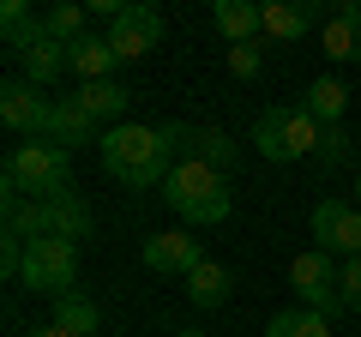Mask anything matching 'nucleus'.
<instances>
[{
  "label": "nucleus",
  "instance_id": "1",
  "mask_svg": "<svg viewBox=\"0 0 361 337\" xmlns=\"http://www.w3.org/2000/svg\"><path fill=\"white\" fill-rule=\"evenodd\" d=\"M97 157H103L109 181L121 187H163L169 168L180 163L175 145H169V127H145V121H127V127H109L103 139H97Z\"/></svg>",
  "mask_w": 361,
  "mask_h": 337
},
{
  "label": "nucleus",
  "instance_id": "2",
  "mask_svg": "<svg viewBox=\"0 0 361 337\" xmlns=\"http://www.w3.org/2000/svg\"><path fill=\"white\" fill-rule=\"evenodd\" d=\"M163 205L180 223H193V229H217V223H229L235 193H229V175L223 168L199 163V157H180L169 168V181H163Z\"/></svg>",
  "mask_w": 361,
  "mask_h": 337
},
{
  "label": "nucleus",
  "instance_id": "3",
  "mask_svg": "<svg viewBox=\"0 0 361 337\" xmlns=\"http://www.w3.org/2000/svg\"><path fill=\"white\" fill-rule=\"evenodd\" d=\"M6 193L37 199V205L73 193V151H61V145H49V139L13 145V157H6Z\"/></svg>",
  "mask_w": 361,
  "mask_h": 337
},
{
  "label": "nucleus",
  "instance_id": "4",
  "mask_svg": "<svg viewBox=\"0 0 361 337\" xmlns=\"http://www.w3.org/2000/svg\"><path fill=\"white\" fill-rule=\"evenodd\" d=\"M319 139H325V127L307 109H259V121H253V145L271 163H301V157L319 151Z\"/></svg>",
  "mask_w": 361,
  "mask_h": 337
},
{
  "label": "nucleus",
  "instance_id": "5",
  "mask_svg": "<svg viewBox=\"0 0 361 337\" xmlns=\"http://www.w3.org/2000/svg\"><path fill=\"white\" fill-rule=\"evenodd\" d=\"M18 283L37 289V295L61 301L78 289V247L73 241H54V235H42V241L25 247V271H18Z\"/></svg>",
  "mask_w": 361,
  "mask_h": 337
},
{
  "label": "nucleus",
  "instance_id": "6",
  "mask_svg": "<svg viewBox=\"0 0 361 337\" xmlns=\"http://www.w3.org/2000/svg\"><path fill=\"white\" fill-rule=\"evenodd\" d=\"M337 277H343V265L331 259V253H319V247H307V253H295L289 259V289L301 295V307L313 313H343V289H337Z\"/></svg>",
  "mask_w": 361,
  "mask_h": 337
},
{
  "label": "nucleus",
  "instance_id": "7",
  "mask_svg": "<svg viewBox=\"0 0 361 337\" xmlns=\"http://www.w3.org/2000/svg\"><path fill=\"white\" fill-rule=\"evenodd\" d=\"M313 241L331 259H361V205L349 199H319L313 205Z\"/></svg>",
  "mask_w": 361,
  "mask_h": 337
},
{
  "label": "nucleus",
  "instance_id": "8",
  "mask_svg": "<svg viewBox=\"0 0 361 337\" xmlns=\"http://www.w3.org/2000/svg\"><path fill=\"white\" fill-rule=\"evenodd\" d=\"M49 97L30 85V78H6L0 85V121H6V133H18V139H42L49 133Z\"/></svg>",
  "mask_w": 361,
  "mask_h": 337
},
{
  "label": "nucleus",
  "instance_id": "9",
  "mask_svg": "<svg viewBox=\"0 0 361 337\" xmlns=\"http://www.w3.org/2000/svg\"><path fill=\"white\" fill-rule=\"evenodd\" d=\"M163 30H169V18L157 13V6H145V0H133L127 13L109 25V42H115L121 61H139V54H151L157 42H163Z\"/></svg>",
  "mask_w": 361,
  "mask_h": 337
},
{
  "label": "nucleus",
  "instance_id": "10",
  "mask_svg": "<svg viewBox=\"0 0 361 337\" xmlns=\"http://www.w3.org/2000/svg\"><path fill=\"white\" fill-rule=\"evenodd\" d=\"M145 265H151L157 277H187L205 265V247L193 241V235H180V229H163V235H145Z\"/></svg>",
  "mask_w": 361,
  "mask_h": 337
},
{
  "label": "nucleus",
  "instance_id": "11",
  "mask_svg": "<svg viewBox=\"0 0 361 337\" xmlns=\"http://www.w3.org/2000/svg\"><path fill=\"white\" fill-rule=\"evenodd\" d=\"M169 145H175V157H199V163L223 168V175L235 168V139H229L223 127H193V121H169Z\"/></svg>",
  "mask_w": 361,
  "mask_h": 337
},
{
  "label": "nucleus",
  "instance_id": "12",
  "mask_svg": "<svg viewBox=\"0 0 361 337\" xmlns=\"http://www.w3.org/2000/svg\"><path fill=\"white\" fill-rule=\"evenodd\" d=\"M325 13L331 6H319V0H271L265 6V37L271 42H301L313 25H325Z\"/></svg>",
  "mask_w": 361,
  "mask_h": 337
},
{
  "label": "nucleus",
  "instance_id": "13",
  "mask_svg": "<svg viewBox=\"0 0 361 337\" xmlns=\"http://www.w3.org/2000/svg\"><path fill=\"white\" fill-rule=\"evenodd\" d=\"M18 61H25V78L37 85V91H49V85H61V78L73 73V49H66V42H54L49 30H42V37L30 42Z\"/></svg>",
  "mask_w": 361,
  "mask_h": 337
},
{
  "label": "nucleus",
  "instance_id": "14",
  "mask_svg": "<svg viewBox=\"0 0 361 337\" xmlns=\"http://www.w3.org/2000/svg\"><path fill=\"white\" fill-rule=\"evenodd\" d=\"M78 109L90 115V127H127V109H133V97H127V85H115V78H103V85H78Z\"/></svg>",
  "mask_w": 361,
  "mask_h": 337
},
{
  "label": "nucleus",
  "instance_id": "15",
  "mask_svg": "<svg viewBox=\"0 0 361 337\" xmlns=\"http://www.w3.org/2000/svg\"><path fill=\"white\" fill-rule=\"evenodd\" d=\"M325 54L331 61H361V0H337L325 13Z\"/></svg>",
  "mask_w": 361,
  "mask_h": 337
},
{
  "label": "nucleus",
  "instance_id": "16",
  "mask_svg": "<svg viewBox=\"0 0 361 337\" xmlns=\"http://www.w3.org/2000/svg\"><path fill=\"white\" fill-rule=\"evenodd\" d=\"M211 25L229 37V49H241V42L265 37V6H253V0H217L211 6Z\"/></svg>",
  "mask_w": 361,
  "mask_h": 337
},
{
  "label": "nucleus",
  "instance_id": "17",
  "mask_svg": "<svg viewBox=\"0 0 361 337\" xmlns=\"http://www.w3.org/2000/svg\"><path fill=\"white\" fill-rule=\"evenodd\" d=\"M42 223H49V235L54 241H90V205H85V193H61V199H49V205H42Z\"/></svg>",
  "mask_w": 361,
  "mask_h": 337
},
{
  "label": "nucleus",
  "instance_id": "18",
  "mask_svg": "<svg viewBox=\"0 0 361 337\" xmlns=\"http://www.w3.org/2000/svg\"><path fill=\"white\" fill-rule=\"evenodd\" d=\"M115 66H121V54L109 37H78L73 42V78L78 85H103V78H115Z\"/></svg>",
  "mask_w": 361,
  "mask_h": 337
},
{
  "label": "nucleus",
  "instance_id": "19",
  "mask_svg": "<svg viewBox=\"0 0 361 337\" xmlns=\"http://www.w3.org/2000/svg\"><path fill=\"white\" fill-rule=\"evenodd\" d=\"M90 133H97V127H90V115L78 109V97H54V109H49V133H42V139L61 145V151H73V145H85Z\"/></svg>",
  "mask_w": 361,
  "mask_h": 337
},
{
  "label": "nucleus",
  "instance_id": "20",
  "mask_svg": "<svg viewBox=\"0 0 361 337\" xmlns=\"http://www.w3.org/2000/svg\"><path fill=\"white\" fill-rule=\"evenodd\" d=\"M180 289H187V301H193V307H223V301H229V289H235V277H229V265L205 259Z\"/></svg>",
  "mask_w": 361,
  "mask_h": 337
},
{
  "label": "nucleus",
  "instance_id": "21",
  "mask_svg": "<svg viewBox=\"0 0 361 337\" xmlns=\"http://www.w3.org/2000/svg\"><path fill=\"white\" fill-rule=\"evenodd\" d=\"M301 109H307L319 127H337V121H343V109H349V85H343V78H313Z\"/></svg>",
  "mask_w": 361,
  "mask_h": 337
},
{
  "label": "nucleus",
  "instance_id": "22",
  "mask_svg": "<svg viewBox=\"0 0 361 337\" xmlns=\"http://www.w3.org/2000/svg\"><path fill=\"white\" fill-rule=\"evenodd\" d=\"M0 37H6L13 54H25L30 42L42 37V13H30L25 0H6V6H0Z\"/></svg>",
  "mask_w": 361,
  "mask_h": 337
},
{
  "label": "nucleus",
  "instance_id": "23",
  "mask_svg": "<svg viewBox=\"0 0 361 337\" xmlns=\"http://www.w3.org/2000/svg\"><path fill=\"white\" fill-rule=\"evenodd\" d=\"M265 337H331V319L313 307H277L265 325Z\"/></svg>",
  "mask_w": 361,
  "mask_h": 337
},
{
  "label": "nucleus",
  "instance_id": "24",
  "mask_svg": "<svg viewBox=\"0 0 361 337\" xmlns=\"http://www.w3.org/2000/svg\"><path fill=\"white\" fill-rule=\"evenodd\" d=\"M54 325H61V331H73V337H97V301H90L85 289L61 295V301H54Z\"/></svg>",
  "mask_w": 361,
  "mask_h": 337
},
{
  "label": "nucleus",
  "instance_id": "25",
  "mask_svg": "<svg viewBox=\"0 0 361 337\" xmlns=\"http://www.w3.org/2000/svg\"><path fill=\"white\" fill-rule=\"evenodd\" d=\"M85 13H90V6H73V0H61V6H49V13H42V30H49L54 42H66V49H73L78 37H90V30H85Z\"/></svg>",
  "mask_w": 361,
  "mask_h": 337
},
{
  "label": "nucleus",
  "instance_id": "26",
  "mask_svg": "<svg viewBox=\"0 0 361 337\" xmlns=\"http://www.w3.org/2000/svg\"><path fill=\"white\" fill-rule=\"evenodd\" d=\"M313 157H319V168H343L349 157H355V145H349L343 127H325V139H319V151H313Z\"/></svg>",
  "mask_w": 361,
  "mask_h": 337
},
{
  "label": "nucleus",
  "instance_id": "27",
  "mask_svg": "<svg viewBox=\"0 0 361 337\" xmlns=\"http://www.w3.org/2000/svg\"><path fill=\"white\" fill-rule=\"evenodd\" d=\"M337 289H343V313H361V259H343Z\"/></svg>",
  "mask_w": 361,
  "mask_h": 337
},
{
  "label": "nucleus",
  "instance_id": "28",
  "mask_svg": "<svg viewBox=\"0 0 361 337\" xmlns=\"http://www.w3.org/2000/svg\"><path fill=\"white\" fill-rule=\"evenodd\" d=\"M229 73H235V78H259V42H241V49H229Z\"/></svg>",
  "mask_w": 361,
  "mask_h": 337
},
{
  "label": "nucleus",
  "instance_id": "29",
  "mask_svg": "<svg viewBox=\"0 0 361 337\" xmlns=\"http://www.w3.org/2000/svg\"><path fill=\"white\" fill-rule=\"evenodd\" d=\"M25 337H73V331H61V325L49 319V325H37V331H25Z\"/></svg>",
  "mask_w": 361,
  "mask_h": 337
},
{
  "label": "nucleus",
  "instance_id": "30",
  "mask_svg": "<svg viewBox=\"0 0 361 337\" xmlns=\"http://www.w3.org/2000/svg\"><path fill=\"white\" fill-rule=\"evenodd\" d=\"M175 337H211V331H199V325H187V331H175Z\"/></svg>",
  "mask_w": 361,
  "mask_h": 337
},
{
  "label": "nucleus",
  "instance_id": "31",
  "mask_svg": "<svg viewBox=\"0 0 361 337\" xmlns=\"http://www.w3.org/2000/svg\"><path fill=\"white\" fill-rule=\"evenodd\" d=\"M355 205H361V168H355Z\"/></svg>",
  "mask_w": 361,
  "mask_h": 337
}]
</instances>
